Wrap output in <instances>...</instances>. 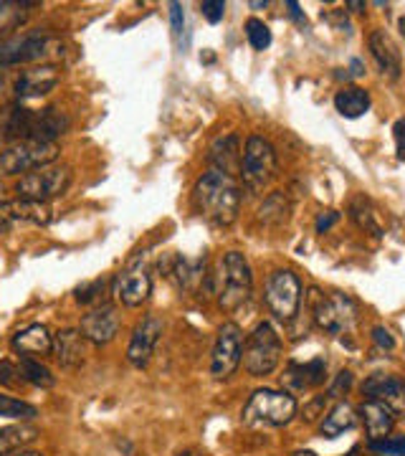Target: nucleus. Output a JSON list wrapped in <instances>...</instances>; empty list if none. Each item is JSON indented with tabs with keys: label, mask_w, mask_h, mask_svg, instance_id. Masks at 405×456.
<instances>
[{
	"label": "nucleus",
	"mask_w": 405,
	"mask_h": 456,
	"mask_svg": "<svg viewBox=\"0 0 405 456\" xmlns=\"http://www.w3.org/2000/svg\"><path fill=\"white\" fill-rule=\"evenodd\" d=\"M69 130V117L53 107L28 110L20 104L0 107V137L13 142H56Z\"/></svg>",
	"instance_id": "f257e3e1"
},
{
	"label": "nucleus",
	"mask_w": 405,
	"mask_h": 456,
	"mask_svg": "<svg viewBox=\"0 0 405 456\" xmlns=\"http://www.w3.org/2000/svg\"><path fill=\"white\" fill-rule=\"evenodd\" d=\"M195 206L215 226H231L241 211V185L233 175L208 170L195 183Z\"/></svg>",
	"instance_id": "f03ea898"
},
{
	"label": "nucleus",
	"mask_w": 405,
	"mask_h": 456,
	"mask_svg": "<svg viewBox=\"0 0 405 456\" xmlns=\"http://www.w3.org/2000/svg\"><path fill=\"white\" fill-rule=\"evenodd\" d=\"M296 411H299V403L292 393L261 388V391H254L248 403L243 406L241 419L243 424L254 426V428H281V426L292 424Z\"/></svg>",
	"instance_id": "7ed1b4c3"
},
{
	"label": "nucleus",
	"mask_w": 405,
	"mask_h": 456,
	"mask_svg": "<svg viewBox=\"0 0 405 456\" xmlns=\"http://www.w3.org/2000/svg\"><path fill=\"white\" fill-rule=\"evenodd\" d=\"M281 353H284V342H281V335L276 332V327L271 322H259L243 342L241 362L246 373L254 378H263L279 368Z\"/></svg>",
	"instance_id": "20e7f679"
},
{
	"label": "nucleus",
	"mask_w": 405,
	"mask_h": 456,
	"mask_svg": "<svg viewBox=\"0 0 405 456\" xmlns=\"http://www.w3.org/2000/svg\"><path fill=\"white\" fill-rule=\"evenodd\" d=\"M59 53H64L61 41L53 38L51 33H26L18 38H8L5 44H0V71L26 64L41 66Z\"/></svg>",
	"instance_id": "39448f33"
},
{
	"label": "nucleus",
	"mask_w": 405,
	"mask_h": 456,
	"mask_svg": "<svg viewBox=\"0 0 405 456\" xmlns=\"http://www.w3.org/2000/svg\"><path fill=\"white\" fill-rule=\"evenodd\" d=\"M59 79H61V71H59V66L53 64L23 69V71H16V74L5 77L0 82V99L5 104H18V102H26V99L46 97L51 89L59 84Z\"/></svg>",
	"instance_id": "423d86ee"
},
{
	"label": "nucleus",
	"mask_w": 405,
	"mask_h": 456,
	"mask_svg": "<svg viewBox=\"0 0 405 456\" xmlns=\"http://www.w3.org/2000/svg\"><path fill=\"white\" fill-rule=\"evenodd\" d=\"M276 170H279V160H276L274 145L266 137H261V134H251L246 140V145H243V188L251 191V193L263 191L276 178Z\"/></svg>",
	"instance_id": "0eeeda50"
},
{
	"label": "nucleus",
	"mask_w": 405,
	"mask_h": 456,
	"mask_svg": "<svg viewBox=\"0 0 405 456\" xmlns=\"http://www.w3.org/2000/svg\"><path fill=\"white\" fill-rule=\"evenodd\" d=\"M263 302L279 322L289 325L296 320L302 307V281L292 269H276L274 274H269L263 287Z\"/></svg>",
	"instance_id": "6e6552de"
},
{
	"label": "nucleus",
	"mask_w": 405,
	"mask_h": 456,
	"mask_svg": "<svg viewBox=\"0 0 405 456\" xmlns=\"http://www.w3.org/2000/svg\"><path fill=\"white\" fill-rule=\"evenodd\" d=\"M61 147L56 142H13L0 150V175H28L59 160Z\"/></svg>",
	"instance_id": "1a4fd4ad"
},
{
	"label": "nucleus",
	"mask_w": 405,
	"mask_h": 456,
	"mask_svg": "<svg viewBox=\"0 0 405 456\" xmlns=\"http://www.w3.org/2000/svg\"><path fill=\"white\" fill-rule=\"evenodd\" d=\"M74 183V170L69 165H49L41 170H33L28 175H20L16 183L18 198L49 203L53 198L66 196V191Z\"/></svg>",
	"instance_id": "9d476101"
},
{
	"label": "nucleus",
	"mask_w": 405,
	"mask_h": 456,
	"mask_svg": "<svg viewBox=\"0 0 405 456\" xmlns=\"http://www.w3.org/2000/svg\"><path fill=\"white\" fill-rule=\"evenodd\" d=\"M254 292V272L241 251H228L221 264V307L236 310Z\"/></svg>",
	"instance_id": "9b49d317"
},
{
	"label": "nucleus",
	"mask_w": 405,
	"mask_h": 456,
	"mask_svg": "<svg viewBox=\"0 0 405 456\" xmlns=\"http://www.w3.org/2000/svg\"><path fill=\"white\" fill-rule=\"evenodd\" d=\"M314 322L327 335H347L357 325V305L347 294H320L314 302Z\"/></svg>",
	"instance_id": "f8f14e48"
},
{
	"label": "nucleus",
	"mask_w": 405,
	"mask_h": 456,
	"mask_svg": "<svg viewBox=\"0 0 405 456\" xmlns=\"http://www.w3.org/2000/svg\"><path fill=\"white\" fill-rule=\"evenodd\" d=\"M243 355V332L236 322H223L218 327L215 345L211 353V375L215 380H228L239 370Z\"/></svg>",
	"instance_id": "ddd939ff"
},
{
	"label": "nucleus",
	"mask_w": 405,
	"mask_h": 456,
	"mask_svg": "<svg viewBox=\"0 0 405 456\" xmlns=\"http://www.w3.org/2000/svg\"><path fill=\"white\" fill-rule=\"evenodd\" d=\"M152 292V279L142 261H134L112 279V294L125 307H140Z\"/></svg>",
	"instance_id": "4468645a"
},
{
	"label": "nucleus",
	"mask_w": 405,
	"mask_h": 456,
	"mask_svg": "<svg viewBox=\"0 0 405 456\" xmlns=\"http://www.w3.org/2000/svg\"><path fill=\"white\" fill-rule=\"evenodd\" d=\"M365 398L388 406L395 419H405V380L393 373H373L362 383Z\"/></svg>",
	"instance_id": "2eb2a0df"
},
{
	"label": "nucleus",
	"mask_w": 405,
	"mask_h": 456,
	"mask_svg": "<svg viewBox=\"0 0 405 456\" xmlns=\"http://www.w3.org/2000/svg\"><path fill=\"white\" fill-rule=\"evenodd\" d=\"M162 325L160 317H155V314H145L137 327L132 330V338L130 345H127V360H130V365L134 368H147V362L152 360L155 355V347H158V342L162 338Z\"/></svg>",
	"instance_id": "dca6fc26"
},
{
	"label": "nucleus",
	"mask_w": 405,
	"mask_h": 456,
	"mask_svg": "<svg viewBox=\"0 0 405 456\" xmlns=\"http://www.w3.org/2000/svg\"><path fill=\"white\" fill-rule=\"evenodd\" d=\"M119 325H122V320H119L117 307L114 305H99L81 317L79 332L84 335V340L101 347V345H109L117 338Z\"/></svg>",
	"instance_id": "f3484780"
},
{
	"label": "nucleus",
	"mask_w": 405,
	"mask_h": 456,
	"mask_svg": "<svg viewBox=\"0 0 405 456\" xmlns=\"http://www.w3.org/2000/svg\"><path fill=\"white\" fill-rule=\"evenodd\" d=\"M368 46H370V53H373V61L377 64V71L390 79V82H395V79H401V71H403V59H401V51L395 46V41L390 38L385 31H373L370 33V41H368Z\"/></svg>",
	"instance_id": "a211bd4d"
},
{
	"label": "nucleus",
	"mask_w": 405,
	"mask_h": 456,
	"mask_svg": "<svg viewBox=\"0 0 405 456\" xmlns=\"http://www.w3.org/2000/svg\"><path fill=\"white\" fill-rule=\"evenodd\" d=\"M0 218L13 226V224H33V226H46L53 211L49 203H36V200H26V198H16V200H5L0 203Z\"/></svg>",
	"instance_id": "6ab92c4d"
},
{
	"label": "nucleus",
	"mask_w": 405,
	"mask_h": 456,
	"mask_svg": "<svg viewBox=\"0 0 405 456\" xmlns=\"http://www.w3.org/2000/svg\"><path fill=\"white\" fill-rule=\"evenodd\" d=\"M11 345L20 358H44V355L53 353V335L46 325L33 322V325L18 330Z\"/></svg>",
	"instance_id": "aec40b11"
},
{
	"label": "nucleus",
	"mask_w": 405,
	"mask_h": 456,
	"mask_svg": "<svg viewBox=\"0 0 405 456\" xmlns=\"http://www.w3.org/2000/svg\"><path fill=\"white\" fill-rule=\"evenodd\" d=\"M53 355L59 360V365L66 370H79L86 362V340L79 330H59L53 335Z\"/></svg>",
	"instance_id": "412c9836"
},
{
	"label": "nucleus",
	"mask_w": 405,
	"mask_h": 456,
	"mask_svg": "<svg viewBox=\"0 0 405 456\" xmlns=\"http://www.w3.org/2000/svg\"><path fill=\"white\" fill-rule=\"evenodd\" d=\"M357 416L362 419L365 424V431H368V441H383L388 439L395 428V413L390 411L388 406L377 403V401H370L365 398L360 406H357Z\"/></svg>",
	"instance_id": "4be33fe9"
},
{
	"label": "nucleus",
	"mask_w": 405,
	"mask_h": 456,
	"mask_svg": "<svg viewBox=\"0 0 405 456\" xmlns=\"http://www.w3.org/2000/svg\"><path fill=\"white\" fill-rule=\"evenodd\" d=\"M241 158L243 150L236 134L218 137L211 145V152H208V163L213 165V170H221V173L233 175V178H236V173H241Z\"/></svg>",
	"instance_id": "5701e85b"
},
{
	"label": "nucleus",
	"mask_w": 405,
	"mask_h": 456,
	"mask_svg": "<svg viewBox=\"0 0 405 456\" xmlns=\"http://www.w3.org/2000/svg\"><path fill=\"white\" fill-rule=\"evenodd\" d=\"M355 424H357L355 408L350 406V403H344V401H337L335 406L324 413L320 431H322V436H327V439H337V436H342L344 431L355 428Z\"/></svg>",
	"instance_id": "b1692460"
},
{
	"label": "nucleus",
	"mask_w": 405,
	"mask_h": 456,
	"mask_svg": "<svg viewBox=\"0 0 405 456\" xmlns=\"http://www.w3.org/2000/svg\"><path fill=\"white\" fill-rule=\"evenodd\" d=\"M36 3H18V0H0V44L13 38V33L28 20Z\"/></svg>",
	"instance_id": "393cba45"
},
{
	"label": "nucleus",
	"mask_w": 405,
	"mask_h": 456,
	"mask_svg": "<svg viewBox=\"0 0 405 456\" xmlns=\"http://www.w3.org/2000/svg\"><path fill=\"white\" fill-rule=\"evenodd\" d=\"M335 107L342 117L347 119H357L370 110V92L362 86H342L340 92L335 94Z\"/></svg>",
	"instance_id": "a878e982"
},
{
	"label": "nucleus",
	"mask_w": 405,
	"mask_h": 456,
	"mask_svg": "<svg viewBox=\"0 0 405 456\" xmlns=\"http://www.w3.org/2000/svg\"><path fill=\"white\" fill-rule=\"evenodd\" d=\"M41 436V431L33 424H16V426H3L0 428V456H8L11 452L26 449L28 444Z\"/></svg>",
	"instance_id": "bb28decb"
},
{
	"label": "nucleus",
	"mask_w": 405,
	"mask_h": 456,
	"mask_svg": "<svg viewBox=\"0 0 405 456\" xmlns=\"http://www.w3.org/2000/svg\"><path fill=\"white\" fill-rule=\"evenodd\" d=\"M289 213H292L289 198L284 196V193H271V196L261 203L259 221L266 224V226H281V224L289 221Z\"/></svg>",
	"instance_id": "cd10ccee"
},
{
	"label": "nucleus",
	"mask_w": 405,
	"mask_h": 456,
	"mask_svg": "<svg viewBox=\"0 0 405 456\" xmlns=\"http://www.w3.org/2000/svg\"><path fill=\"white\" fill-rule=\"evenodd\" d=\"M18 375H20L23 383H31L36 388H51V386L56 383V378H53V373H51L49 368L33 358H20Z\"/></svg>",
	"instance_id": "c85d7f7f"
},
{
	"label": "nucleus",
	"mask_w": 405,
	"mask_h": 456,
	"mask_svg": "<svg viewBox=\"0 0 405 456\" xmlns=\"http://www.w3.org/2000/svg\"><path fill=\"white\" fill-rule=\"evenodd\" d=\"M350 218H352L362 231H368V233H373V236H383V226H380L377 213L373 211V206H370L368 198H355V200L350 203Z\"/></svg>",
	"instance_id": "c756f323"
},
{
	"label": "nucleus",
	"mask_w": 405,
	"mask_h": 456,
	"mask_svg": "<svg viewBox=\"0 0 405 456\" xmlns=\"http://www.w3.org/2000/svg\"><path fill=\"white\" fill-rule=\"evenodd\" d=\"M38 416V408L26 403V401H18L13 395H3L0 393V419H11V421H20V424H28Z\"/></svg>",
	"instance_id": "7c9ffc66"
},
{
	"label": "nucleus",
	"mask_w": 405,
	"mask_h": 456,
	"mask_svg": "<svg viewBox=\"0 0 405 456\" xmlns=\"http://www.w3.org/2000/svg\"><path fill=\"white\" fill-rule=\"evenodd\" d=\"M246 38L256 51H266L271 46V28L259 18H248L246 20Z\"/></svg>",
	"instance_id": "2f4dec72"
},
{
	"label": "nucleus",
	"mask_w": 405,
	"mask_h": 456,
	"mask_svg": "<svg viewBox=\"0 0 405 456\" xmlns=\"http://www.w3.org/2000/svg\"><path fill=\"white\" fill-rule=\"evenodd\" d=\"M104 289H107V281L104 279H94V281H89V284H84L77 289V302L79 305H97L101 302V297H104Z\"/></svg>",
	"instance_id": "473e14b6"
},
{
	"label": "nucleus",
	"mask_w": 405,
	"mask_h": 456,
	"mask_svg": "<svg viewBox=\"0 0 405 456\" xmlns=\"http://www.w3.org/2000/svg\"><path fill=\"white\" fill-rule=\"evenodd\" d=\"M370 452L377 456H405V436H388L383 441H373Z\"/></svg>",
	"instance_id": "72a5a7b5"
},
{
	"label": "nucleus",
	"mask_w": 405,
	"mask_h": 456,
	"mask_svg": "<svg viewBox=\"0 0 405 456\" xmlns=\"http://www.w3.org/2000/svg\"><path fill=\"white\" fill-rule=\"evenodd\" d=\"M352 388V373L350 370H340L337 378L332 380V386H329V391H327V398H332V401H340L344 393Z\"/></svg>",
	"instance_id": "f704fd0d"
},
{
	"label": "nucleus",
	"mask_w": 405,
	"mask_h": 456,
	"mask_svg": "<svg viewBox=\"0 0 405 456\" xmlns=\"http://www.w3.org/2000/svg\"><path fill=\"white\" fill-rule=\"evenodd\" d=\"M200 11H203V18H206L208 23H221L223 16H226V3H223V0H206V3L200 5Z\"/></svg>",
	"instance_id": "c9c22d12"
},
{
	"label": "nucleus",
	"mask_w": 405,
	"mask_h": 456,
	"mask_svg": "<svg viewBox=\"0 0 405 456\" xmlns=\"http://www.w3.org/2000/svg\"><path fill=\"white\" fill-rule=\"evenodd\" d=\"M18 380H20V375H18L16 365L3 360L0 362V386H18Z\"/></svg>",
	"instance_id": "e433bc0d"
},
{
	"label": "nucleus",
	"mask_w": 405,
	"mask_h": 456,
	"mask_svg": "<svg viewBox=\"0 0 405 456\" xmlns=\"http://www.w3.org/2000/svg\"><path fill=\"white\" fill-rule=\"evenodd\" d=\"M373 342L377 347H383V350H393L395 347V338L383 325L373 327Z\"/></svg>",
	"instance_id": "4c0bfd02"
},
{
	"label": "nucleus",
	"mask_w": 405,
	"mask_h": 456,
	"mask_svg": "<svg viewBox=\"0 0 405 456\" xmlns=\"http://www.w3.org/2000/svg\"><path fill=\"white\" fill-rule=\"evenodd\" d=\"M340 221V213L337 211H324L320 213V218H317V231L324 233V231H329V228L335 226Z\"/></svg>",
	"instance_id": "58836bf2"
},
{
	"label": "nucleus",
	"mask_w": 405,
	"mask_h": 456,
	"mask_svg": "<svg viewBox=\"0 0 405 456\" xmlns=\"http://www.w3.org/2000/svg\"><path fill=\"white\" fill-rule=\"evenodd\" d=\"M170 20H173V33L180 36V33H182V23H185L182 5H180V3H170Z\"/></svg>",
	"instance_id": "ea45409f"
},
{
	"label": "nucleus",
	"mask_w": 405,
	"mask_h": 456,
	"mask_svg": "<svg viewBox=\"0 0 405 456\" xmlns=\"http://www.w3.org/2000/svg\"><path fill=\"white\" fill-rule=\"evenodd\" d=\"M395 147H398V158L405 160V119H398L395 122Z\"/></svg>",
	"instance_id": "a19ab883"
},
{
	"label": "nucleus",
	"mask_w": 405,
	"mask_h": 456,
	"mask_svg": "<svg viewBox=\"0 0 405 456\" xmlns=\"http://www.w3.org/2000/svg\"><path fill=\"white\" fill-rule=\"evenodd\" d=\"M324 401H329V398H327V395H317V398L304 408V419H307V421H312L314 416H320V411L324 408Z\"/></svg>",
	"instance_id": "79ce46f5"
},
{
	"label": "nucleus",
	"mask_w": 405,
	"mask_h": 456,
	"mask_svg": "<svg viewBox=\"0 0 405 456\" xmlns=\"http://www.w3.org/2000/svg\"><path fill=\"white\" fill-rule=\"evenodd\" d=\"M287 8L292 11V16L296 18V20H304V16H302V11H299V5H296L294 0H289V3H287Z\"/></svg>",
	"instance_id": "37998d69"
},
{
	"label": "nucleus",
	"mask_w": 405,
	"mask_h": 456,
	"mask_svg": "<svg viewBox=\"0 0 405 456\" xmlns=\"http://www.w3.org/2000/svg\"><path fill=\"white\" fill-rule=\"evenodd\" d=\"M8 456H44L41 452H31V449H18V452H11Z\"/></svg>",
	"instance_id": "c03bdc74"
},
{
	"label": "nucleus",
	"mask_w": 405,
	"mask_h": 456,
	"mask_svg": "<svg viewBox=\"0 0 405 456\" xmlns=\"http://www.w3.org/2000/svg\"><path fill=\"white\" fill-rule=\"evenodd\" d=\"M178 456H208V454H203V452H193V449H185V452H180Z\"/></svg>",
	"instance_id": "a18cd8bd"
},
{
	"label": "nucleus",
	"mask_w": 405,
	"mask_h": 456,
	"mask_svg": "<svg viewBox=\"0 0 405 456\" xmlns=\"http://www.w3.org/2000/svg\"><path fill=\"white\" fill-rule=\"evenodd\" d=\"M292 456H317L314 452H309V449H296Z\"/></svg>",
	"instance_id": "49530a36"
},
{
	"label": "nucleus",
	"mask_w": 405,
	"mask_h": 456,
	"mask_svg": "<svg viewBox=\"0 0 405 456\" xmlns=\"http://www.w3.org/2000/svg\"><path fill=\"white\" fill-rule=\"evenodd\" d=\"M0 203H5V185L0 183Z\"/></svg>",
	"instance_id": "de8ad7c7"
},
{
	"label": "nucleus",
	"mask_w": 405,
	"mask_h": 456,
	"mask_svg": "<svg viewBox=\"0 0 405 456\" xmlns=\"http://www.w3.org/2000/svg\"><path fill=\"white\" fill-rule=\"evenodd\" d=\"M401 31H403V36H405V18H403V20H401Z\"/></svg>",
	"instance_id": "09e8293b"
}]
</instances>
